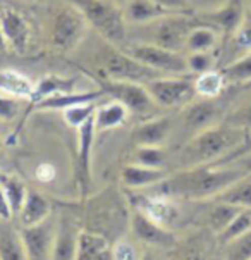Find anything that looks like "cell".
<instances>
[{
    "mask_svg": "<svg viewBox=\"0 0 251 260\" xmlns=\"http://www.w3.org/2000/svg\"><path fill=\"white\" fill-rule=\"evenodd\" d=\"M122 50L141 64L165 74V76H183V74L189 73L186 57L181 55V52L158 47L155 43H136V45L122 48Z\"/></svg>",
    "mask_w": 251,
    "mask_h": 260,
    "instance_id": "5",
    "label": "cell"
},
{
    "mask_svg": "<svg viewBox=\"0 0 251 260\" xmlns=\"http://www.w3.org/2000/svg\"><path fill=\"white\" fill-rule=\"evenodd\" d=\"M189 17L181 16V14H170L165 16L162 19L157 21V29H155V45L169 48V50L181 52V48L186 47V38L189 31L195 28Z\"/></svg>",
    "mask_w": 251,
    "mask_h": 260,
    "instance_id": "11",
    "label": "cell"
},
{
    "mask_svg": "<svg viewBox=\"0 0 251 260\" xmlns=\"http://www.w3.org/2000/svg\"><path fill=\"white\" fill-rule=\"evenodd\" d=\"M105 96L103 90H88V91H71V93H55L47 99L33 104L31 109L37 112H64L65 109L74 107L79 104L96 102Z\"/></svg>",
    "mask_w": 251,
    "mask_h": 260,
    "instance_id": "15",
    "label": "cell"
},
{
    "mask_svg": "<svg viewBox=\"0 0 251 260\" xmlns=\"http://www.w3.org/2000/svg\"><path fill=\"white\" fill-rule=\"evenodd\" d=\"M219 43V33L212 26H195L186 38V50L189 54L195 52H212Z\"/></svg>",
    "mask_w": 251,
    "mask_h": 260,
    "instance_id": "29",
    "label": "cell"
},
{
    "mask_svg": "<svg viewBox=\"0 0 251 260\" xmlns=\"http://www.w3.org/2000/svg\"><path fill=\"white\" fill-rule=\"evenodd\" d=\"M188 62V71L193 74H203L206 71H212L215 66V59L212 52H195L186 57Z\"/></svg>",
    "mask_w": 251,
    "mask_h": 260,
    "instance_id": "38",
    "label": "cell"
},
{
    "mask_svg": "<svg viewBox=\"0 0 251 260\" xmlns=\"http://www.w3.org/2000/svg\"><path fill=\"white\" fill-rule=\"evenodd\" d=\"M145 86L155 104L162 107H184L196 96L195 81L183 76H162L148 81Z\"/></svg>",
    "mask_w": 251,
    "mask_h": 260,
    "instance_id": "8",
    "label": "cell"
},
{
    "mask_svg": "<svg viewBox=\"0 0 251 260\" xmlns=\"http://www.w3.org/2000/svg\"><path fill=\"white\" fill-rule=\"evenodd\" d=\"M249 174V171L236 164H208L181 169L169 174L158 183L155 195L167 198H186V200H213L224 189Z\"/></svg>",
    "mask_w": 251,
    "mask_h": 260,
    "instance_id": "1",
    "label": "cell"
},
{
    "mask_svg": "<svg viewBox=\"0 0 251 260\" xmlns=\"http://www.w3.org/2000/svg\"><path fill=\"white\" fill-rule=\"evenodd\" d=\"M213 202H224L229 205L241 207V209L251 207V173L231 184L227 189H224L220 195L213 198Z\"/></svg>",
    "mask_w": 251,
    "mask_h": 260,
    "instance_id": "28",
    "label": "cell"
},
{
    "mask_svg": "<svg viewBox=\"0 0 251 260\" xmlns=\"http://www.w3.org/2000/svg\"><path fill=\"white\" fill-rule=\"evenodd\" d=\"M21 111H23V104H21L19 96L0 93V121H14Z\"/></svg>",
    "mask_w": 251,
    "mask_h": 260,
    "instance_id": "40",
    "label": "cell"
},
{
    "mask_svg": "<svg viewBox=\"0 0 251 260\" xmlns=\"http://www.w3.org/2000/svg\"><path fill=\"white\" fill-rule=\"evenodd\" d=\"M229 164H236V166L243 167V169L249 171V173H251V152H248V153H244V155L234 158V160L229 162Z\"/></svg>",
    "mask_w": 251,
    "mask_h": 260,
    "instance_id": "47",
    "label": "cell"
},
{
    "mask_svg": "<svg viewBox=\"0 0 251 260\" xmlns=\"http://www.w3.org/2000/svg\"><path fill=\"white\" fill-rule=\"evenodd\" d=\"M170 14H175V12H170L162 6H158L155 0H129L124 6L126 21L134 24L157 23L158 19Z\"/></svg>",
    "mask_w": 251,
    "mask_h": 260,
    "instance_id": "22",
    "label": "cell"
},
{
    "mask_svg": "<svg viewBox=\"0 0 251 260\" xmlns=\"http://www.w3.org/2000/svg\"><path fill=\"white\" fill-rule=\"evenodd\" d=\"M127 116H129V111H127L121 102H117V100H112V102H109L105 105H100V107H96V112H95L96 131L119 127L126 122Z\"/></svg>",
    "mask_w": 251,
    "mask_h": 260,
    "instance_id": "27",
    "label": "cell"
},
{
    "mask_svg": "<svg viewBox=\"0 0 251 260\" xmlns=\"http://www.w3.org/2000/svg\"><path fill=\"white\" fill-rule=\"evenodd\" d=\"M226 78V83L239 85V83L251 81V52H246L239 59L232 60L224 69H220Z\"/></svg>",
    "mask_w": 251,
    "mask_h": 260,
    "instance_id": "34",
    "label": "cell"
},
{
    "mask_svg": "<svg viewBox=\"0 0 251 260\" xmlns=\"http://www.w3.org/2000/svg\"><path fill=\"white\" fill-rule=\"evenodd\" d=\"M141 253L127 240H119L112 245V260H139Z\"/></svg>",
    "mask_w": 251,
    "mask_h": 260,
    "instance_id": "41",
    "label": "cell"
},
{
    "mask_svg": "<svg viewBox=\"0 0 251 260\" xmlns=\"http://www.w3.org/2000/svg\"><path fill=\"white\" fill-rule=\"evenodd\" d=\"M95 112H96L95 102H88V104H79V105H74V107L65 109L62 112V116H64L65 124L78 129V127H81L85 122L90 121V119L95 116Z\"/></svg>",
    "mask_w": 251,
    "mask_h": 260,
    "instance_id": "35",
    "label": "cell"
},
{
    "mask_svg": "<svg viewBox=\"0 0 251 260\" xmlns=\"http://www.w3.org/2000/svg\"><path fill=\"white\" fill-rule=\"evenodd\" d=\"M95 116L78 127V173L83 189H88L91 183V160H93V147H95Z\"/></svg>",
    "mask_w": 251,
    "mask_h": 260,
    "instance_id": "14",
    "label": "cell"
},
{
    "mask_svg": "<svg viewBox=\"0 0 251 260\" xmlns=\"http://www.w3.org/2000/svg\"><path fill=\"white\" fill-rule=\"evenodd\" d=\"M239 210H241V207L229 205V204H224V202H215L213 207L210 209L208 215H206L208 228L212 229L215 235H220V233L231 224V221L236 217Z\"/></svg>",
    "mask_w": 251,
    "mask_h": 260,
    "instance_id": "31",
    "label": "cell"
},
{
    "mask_svg": "<svg viewBox=\"0 0 251 260\" xmlns=\"http://www.w3.org/2000/svg\"><path fill=\"white\" fill-rule=\"evenodd\" d=\"M165 150L162 147H138L134 153V162L147 167H164Z\"/></svg>",
    "mask_w": 251,
    "mask_h": 260,
    "instance_id": "36",
    "label": "cell"
},
{
    "mask_svg": "<svg viewBox=\"0 0 251 260\" xmlns=\"http://www.w3.org/2000/svg\"><path fill=\"white\" fill-rule=\"evenodd\" d=\"M55 178V167L52 164H40L37 167V179L42 183H50Z\"/></svg>",
    "mask_w": 251,
    "mask_h": 260,
    "instance_id": "45",
    "label": "cell"
},
{
    "mask_svg": "<svg viewBox=\"0 0 251 260\" xmlns=\"http://www.w3.org/2000/svg\"><path fill=\"white\" fill-rule=\"evenodd\" d=\"M12 217H14V214H12L11 204H9L6 191H4L2 184H0V219L2 221H11Z\"/></svg>",
    "mask_w": 251,
    "mask_h": 260,
    "instance_id": "46",
    "label": "cell"
},
{
    "mask_svg": "<svg viewBox=\"0 0 251 260\" xmlns=\"http://www.w3.org/2000/svg\"><path fill=\"white\" fill-rule=\"evenodd\" d=\"M155 2L170 12H181L191 7V0H155Z\"/></svg>",
    "mask_w": 251,
    "mask_h": 260,
    "instance_id": "43",
    "label": "cell"
},
{
    "mask_svg": "<svg viewBox=\"0 0 251 260\" xmlns=\"http://www.w3.org/2000/svg\"><path fill=\"white\" fill-rule=\"evenodd\" d=\"M227 0H191V7L198 9L200 12H210L222 7Z\"/></svg>",
    "mask_w": 251,
    "mask_h": 260,
    "instance_id": "44",
    "label": "cell"
},
{
    "mask_svg": "<svg viewBox=\"0 0 251 260\" xmlns=\"http://www.w3.org/2000/svg\"><path fill=\"white\" fill-rule=\"evenodd\" d=\"M57 233V221L50 215L43 222L34 226L21 228L19 235L23 240L28 260H52L54 241Z\"/></svg>",
    "mask_w": 251,
    "mask_h": 260,
    "instance_id": "9",
    "label": "cell"
},
{
    "mask_svg": "<svg viewBox=\"0 0 251 260\" xmlns=\"http://www.w3.org/2000/svg\"><path fill=\"white\" fill-rule=\"evenodd\" d=\"M172 121L169 117H155L141 122L133 131L136 147H162L170 136Z\"/></svg>",
    "mask_w": 251,
    "mask_h": 260,
    "instance_id": "17",
    "label": "cell"
},
{
    "mask_svg": "<svg viewBox=\"0 0 251 260\" xmlns=\"http://www.w3.org/2000/svg\"><path fill=\"white\" fill-rule=\"evenodd\" d=\"M226 78L222 71H206L203 74H198L195 79V91L196 96L201 99H219L220 93L226 88Z\"/></svg>",
    "mask_w": 251,
    "mask_h": 260,
    "instance_id": "30",
    "label": "cell"
},
{
    "mask_svg": "<svg viewBox=\"0 0 251 260\" xmlns=\"http://www.w3.org/2000/svg\"><path fill=\"white\" fill-rule=\"evenodd\" d=\"M114 2H116L117 6H126V4L129 2V0H114Z\"/></svg>",
    "mask_w": 251,
    "mask_h": 260,
    "instance_id": "51",
    "label": "cell"
},
{
    "mask_svg": "<svg viewBox=\"0 0 251 260\" xmlns=\"http://www.w3.org/2000/svg\"><path fill=\"white\" fill-rule=\"evenodd\" d=\"M81 229L76 228L71 219L62 217L57 221V233L54 241L52 260H76L78 236Z\"/></svg>",
    "mask_w": 251,
    "mask_h": 260,
    "instance_id": "20",
    "label": "cell"
},
{
    "mask_svg": "<svg viewBox=\"0 0 251 260\" xmlns=\"http://www.w3.org/2000/svg\"><path fill=\"white\" fill-rule=\"evenodd\" d=\"M224 122L237 127V129H243L246 133H251V100L239 105L236 111H232Z\"/></svg>",
    "mask_w": 251,
    "mask_h": 260,
    "instance_id": "39",
    "label": "cell"
},
{
    "mask_svg": "<svg viewBox=\"0 0 251 260\" xmlns=\"http://www.w3.org/2000/svg\"><path fill=\"white\" fill-rule=\"evenodd\" d=\"M85 16L88 24L102 35L109 45L124 48L127 31L124 12L109 0H67Z\"/></svg>",
    "mask_w": 251,
    "mask_h": 260,
    "instance_id": "3",
    "label": "cell"
},
{
    "mask_svg": "<svg viewBox=\"0 0 251 260\" xmlns=\"http://www.w3.org/2000/svg\"><path fill=\"white\" fill-rule=\"evenodd\" d=\"M98 85L105 95L112 96V100L121 102L129 111V114L148 116L155 109V100L152 99L147 86L141 85V83L116 81V79L102 78L98 79Z\"/></svg>",
    "mask_w": 251,
    "mask_h": 260,
    "instance_id": "6",
    "label": "cell"
},
{
    "mask_svg": "<svg viewBox=\"0 0 251 260\" xmlns=\"http://www.w3.org/2000/svg\"><path fill=\"white\" fill-rule=\"evenodd\" d=\"M0 28L9 47L23 54L29 43V24L24 17L12 9H0Z\"/></svg>",
    "mask_w": 251,
    "mask_h": 260,
    "instance_id": "16",
    "label": "cell"
},
{
    "mask_svg": "<svg viewBox=\"0 0 251 260\" xmlns=\"http://www.w3.org/2000/svg\"><path fill=\"white\" fill-rule=\"evenodd\" d=\"M169 176L164 167H147L141 164H127L122 167L121 183L126 188H153Z\"/></svg>",
    "mask_w": 251,
    "mask_h": 260,
    "instance_id": "19",
    "label": "cell"
},
{
    "mask_svg": "<svg viewBox=\"0 0 251 260\" xmlns=\"http://www.w3.org/2000/svg\"><path fill=\"white\" fill-rule=\"evenodd\" d=\"M222 107L217 102V99H195L188 105H184L181 112V121H183L184 131L191 136H195L201 131L208 129L215 124H219Z\"/></svg>",
    "mask_w": 251,
    "mask_h": 260,
    "instance_id": "10",
    "label": "cell"
},
{
    "mask_svg": "<svg viewBox=\"0 0 251 260\" xmlns=\"http://www.w3.org/2000/svg\"><path fill=\"white\" fill-rule=\"evenodd\" d=\"M34 90V83L24 74L12 71V69H4L0 71V91L19 99H31Z\"/></svg>",
    "mask_w": 251,
    "mask_h": 260,
    "instance_id": "26",
    "label": "cell"
},
{
    "mask_svg": "<svg viewBox=\"0 0 251 260\" xmlns=\"http://www.w3.org/2000/svg\"><path fill=\"white\" fill-rule=\"evenodd\" d=\"M246 138H248L246 131L229 126L227 122H220L188 140V143L181 148L179 164L183 166V169L219 164L229 153L239 148Z\"/></svg>",
    "mask_w": 251,
    "mask_h": 260,
    "instance_id": "2",
    "label": "cell"
},
{
    "mask_svg": "<svg viewBox=\"0 0 251 260\" xmlns=\"http://www.w3.org/2000/svg\"><path fill=\"white\" fill-rule=\"evenodd\" d=\"M200 19L212 28H219L227 37H232L246 21L244 0H227L222 7L215 11L200 12Z\"/></svg>",
    "mask_w": 251,
    "mask_h": 260,
    "instance_id": "13",
    "label": "cell"
},
{
    "mask_svg": "<svg viewBox=\"0 0 251 260\" xmlns=\"http://www.w3.org/2000/svg\"><path fill=\"white\" fill-rule=\"evenodd\" d=\"M0 184H2L4 191H6V195H7L12 214H14V217H17V214H19L21 207H23L26 200L28 188L24 186V183L21 181V179L14 178V176H6V174H0Z\"/></svg>",
    "mask_w": 251,
    "mask_h": 260,
    "instance_id": "33",
    "label": "cell"
},
{
    "mask_svg": "<svg viewBox=\"0 0 251 260\" xmlns=\"http://www.w3.org/2000/svg\"><path fill=\"white\" fill-rule=\"evenodd\" d=\"M100 64H102V71L105 73V78L116 79V81H131L147 85L152 79L165 76V74L141 64L134 57H131L127 52L114 45H109L100 54Z\"/></svg>",
    "mask_w": 251,
    "mask_h": 260,
    "instance_id": "4",
    "label": "cell"
},
{
    "mask_svg": "<svg viewBox=\"0 0 251 260\" xmlns=\"http://www.w3.org/2000/svg\"><path fill=\"white\" fill-rule=\"evenodd\" d=\"M0 2H2V0H0Z\"/></svg>",
    "mask_w": 251,
    "mask_h": 260,
    "instance_id": "52",
    "label": "cell"
},
{
    "mask_svg": "<svg viewBox=\"0 0 251 260\" xmlns=\"http://www.w3.org/2000/svg\"><path fill=\"white\" fill-rule=\"evenodd\" d=\"M181 260H205L203 253H201V250H188L186 253H183V257H181Z\"/></svg>",
    "mask_w": 251,
    "mask_h": 260,
    "instance_id": "48",
    "label": "cell"
},
{
    "mask_svg": "<svg viewBox=\"0 0 251 260\" xmlns=\"http://www.w3.org/2000/svg\"><path fill=\"white\" fill-rule=\"evenodd\" d=\"M139 210H143L148 217H152L153 221L162 224L164 228H169V224L174 221L177 215V209L170 202V198L162 197V195H152V197H143L141 202L138 205Z\"/></svg>",
    "mask_w": 251,
    "mask_h": 260,
    "instance_id": "23",
    "label": "cell"
},
{
    "mask_svg": "<svg viewBox=\"0 0 251 260\" xmlns=\"http://www.w3.org/2000/svg\"><path fill=\"white\" fill-rule=\"evenodd\" d=\"M71 91H76V78H64L59 76V74H47V76H43L42 79H38L34 83V90L29 102L33 105L50 95L71 93Z\"/></svg>",
    "mask_w": 251,
    "mask_h": 260,
    "instance_id": "24",
    "label": "cell"
},
{
    "mask_svg": "<svg viewBox=\"0 0 251 260\" xmlns=\"http://www.w3.org/2000/svg\"><path fill=\"white\" fill-rule=\"evenodd\" d=\"M139 260H155V257H153V255H150V253H143Z\"/></svg>",
    "mask_w": 251,
    "mask_h": 260,
    "instance_id": "50",
    "label": "cell"
},
{
    "mask_svg": "<svg viewBox=\"0 0 251 260\" xmlns=\"http://www.w3.org/2000/svg\"><path fill=\"white\" fill-rule=\"evenodd\" d=\"M232 42H234V47L237 50H243L244 54L251 52V24L244 21L243 26L232 35Z\"/></svg>",
    "mask_w": 251,
    "mask_h": 260,
    "instance_id": "42",
    "label": "cell"
},
{
    "mask_svg": "<svg viewBox=\"0 0 251 260\" xmlns=\"http://www.w3.org/2000/svg\"><path fill=\"white\" fill-rule=\"evenodd\" d=\"M0 260H28L19 229L0 219Z\"/></svg>",
    "mask_w": 251,
    "mask_h": 260,
    "instance_id": "25",
    "label": "cell"
},
{
    "mask_svg": "<svg viewBox=\"0 0 251 260\" xmlns=\"http://www.w3.org/2000/svg\"><path fill=\"white\" fill-rule=\"evenodd\" d=\"M7 50H9V43H7L6 37H4L2 28H0V54H6Z\"/></svg>",
    "mask_w": 251,
    "mask_h": 260,
    "instance_id": "49",
    "label": "cell"
},
{
    "mask_svg": "<svg viewBox=\"0 0 251 260\" xmlns=\"http://www.w3.org/2000/svg\"><path fill=\"white\" fill-rule=\"evenodd\" d=\"M76 260H112V243L102 233L79 231Z\"/></svg>",
    "mask_w": 251,
    "mask_h": 260,
    "instance_id": "18",
    "label": "cell"
},
{
    "mask_svg": "<svg viewBox=\"0 0 251 260\" xmlns=\"http://www.w3.org/2000/svg\"><path fill=\"white\" fill-rule=\"evenodd\" d=\"M131 231H133L136 240L150 246L167 248V246H172L175 243V236L172 235V231H169V228H164L162 224L155 222L138 207L131 214Z\"/></svg>",
    "mask_w": 251,
    "mask_h": 260,
    "instance_id": "12",
    "label": "cell"
},
{
    "mask_svg": "<svg viewBox=\"0 0 251 260\" xmlns=\"http://www.w3.org/2000/svg\"><path fill=\"white\" fill-rule=\"evenodd\" d=\"M88 29V21L74 6L57 11L52 28V43L59 50L71 52L83 42Z\"/></svg>",
    "mask_w": 251,
    "mask_h": 260,
    "instance_id": "7",
    "label": "cell"
},
{
    "mask_svg": "<svg viewBox=\"0 0 251 260\" xmlns=\"http://www.w3.org/2000/svg\"><path fill=\"white\" fill-rule=\"evenodd\" d=\"M50 215H52V205L48 202V198L45 195H42L40 191H37V189H28L24 204L21 207L19 214H17L21 228L40 224L50 217Z\"/></svg>",
    "mask_w": 251,
    "mask_h": 260,
    "instance_id": "21",
    "label": "cell"
},
{
    "mask_svg": "<svg viewBox=\"0 0 251 260\" xmlns=\"http://www.w3.org/2000/svg\"><path fill=\"white\" fill-rule=\"evenodd\" d=\"M248 231H251V207H248V209H241L236 217L231 221V224H229L220 235H217L219 243L229 245L231 241L237 240V238L246 235Z\"/></svg>",
    "mask_w": 251,
    "mask_h": 260,
    "instance_id": "32",
    "label": "cell"
},
{
    "mask_svg": "<svg viewBox=\"0 0 251 260\" xmlns=\"http://www.w3.org/2000/svg\"><path fill=\"white\" fill-rule=\"evenodd\" d=\"M226 260H251V231L226 245Z\"/></svg>",
    "mask_w": 251,
    "mask_h": 260,
    "instance_id": "37",
    "label": "cell"
}]
</instances>
